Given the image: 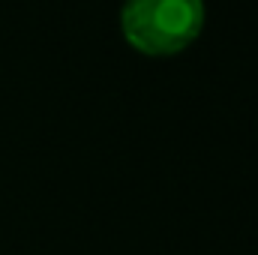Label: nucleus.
<instances>
[{"instance_id": "f257e3e1", "label": "nucleus", "mask_w": 258, "mask_h": 255, "mask_svg": "<svg viewBox=\"0 0 258 255\" xmlns=\"http://www.w3.org/2000/svg\"><path fill=\"white\" fill-rule=\"evenodd\" d=\"M204 27V0H126L120 30L126 42L150 57L189 48Z\"/></svg>"}]
</instances>
